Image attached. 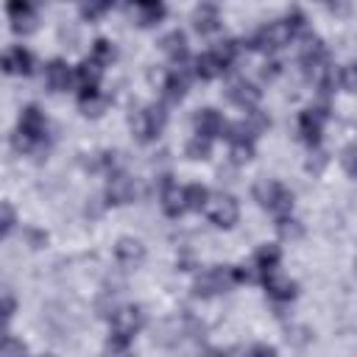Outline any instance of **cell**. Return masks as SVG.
Instances as JSON below:
<instances>
[{
	"label": "cell",
	"instance_id": "14",
	"mask_svg": "<svg viewBox=\"0 0 357 357\" xmlns=\"http://www.w3.org/2000/svg\"><path fill=\"white\" fill-rule=\"evenodd\" d=\"M0 70L8 75H31L33 73V56L25 47H11L0 56Z\"/></svg>",
	"mask_w": 357,
	"mask_h": 357
},
{
	"label": "cell",
	"instance_id": "30",
	"mask_svg": "<svg viewBox=\"0 0 357 357\" xmlns=\"http://www.w3.org/2000/svg\"><path fill=\"white\" fill-rule=\"evenodd\" d=\"M335 84L343 89V92H354V64H343L337 73H335Z\"/></svg>",
	"mask_w": 357,
	"mask_h": 357
},
{
	"label": "cell",
	"instance_id": "4",
	"mask_svg": "<svg viewBox=\"0 0 357 357\" xmlns=\"http://www.w3.org/2000/svg\"><path fill=\"white\" fill-rule=\"evenodd\" d=\"M145 324V315L139 307L134 304H123L112 312V337H109V349L112 351H120V354H128V343L131 337L142 329Z\"/></svg>",
	"mask_w": 357,
	"mask_h": 357
},
{
	"label": "cell",
	"instance_id": "31",
	"mask_svg": "<svg viewBox=\"0 0 357 357\" xmlns=\"http://www.w3.org/2000/svg\"><path fill=\"white\" fill-rule=\"evenodd\" d=\"M17 223V212L11 204H0V237H6Z\"/></svg>",
	"mask_w": 357,
	"mask_h": 357
},
{
	"label": "cell",
	"instance_id": "3",
	"mask_svg": "<svg viewBox=\"0 0 357 357\" xmlns=\"http://www.w3.org/2000/svg\"><path fill=\"white\" fill-rule=\"evenodd\" d=\"M301 67H304L307 81H312L315 86H324V89H326V86L335 81L329 53H326L324 42L315 39V36H307V39H304V47H301Z\"/></svg>",
	"mask_w": 357,
	"mask_h": 357
},
{
	"label": "cell",
	"instance_id": "5",
	"mask_svg": "<svg viewBox=\"0 0 357 357\" xmlns=\"http://www.w3.org/2000/svg\"><path fill=\"white\" fill-rule=\"evenodd\" d=\"M254 198L259 206H265L276 218H287L293 212V192L276 178H259L254 184Z\"/></svg>",
	"mask_w": 357,
	"mask_h": 357
},
{
	"label": "cell",
	"instance_id": "2",
	"mask_svg": "<svg viewBox=\"0 0 357 357\" xmlns=\"http://www.w3.org/2000/svg\"><path fill=\"white\" fill-rule=\"evenodd\" d=\"M45 134H47V120L42 109L31 103L20 112V126H17V134L11 137V145L20 153H31L45 142Z\"/></svg>",
	"mask_w": 357,
	"mask_h": 357
},
{
	"label": "cell",
	"instance_id": "22",
	"mask_svg": "<svg viewBox=\"0 0 357 357\" xmlns=\"http://www.w3.org/2000/svg\"><path fill=\"white\" fill-rule=\"evenodd\" d=\"M100 73L103 67H98L92 59H84L78 67H75V81L81 86V92H89V89H98V81H100Z\"/></svg>",
	"mask_w": 357,
	"mask_h": 357
},
{
	"label": "cell",
	"instance_id": "9",
	"mask_svg": "<svg viewBox=\"0 0 357 357\" xmlns=\"http://www.w3.org/2000/svg\"><path fill=\"white\" fill-rule=\"evenodd\" d=\"M324 123H326V109H324V106L304 109V112L298 114V137H301L307 145H318V142H321Z\"/></svg>",
	"mask_w": 357,
	"mask_h": 357
},
{
	"label": "cell",
	"instance_id": "16",
	"mask_svg": "<svg viewBox=\"0 0 357 357\" xmlns=\"http://www.w3.org/2000/svg\"><path fill=\"white\" fill-rule=\"evenodd\" d=\"M226 95H229V100H234L237 106H243V109H254L262 92H259L251 81H245V78H234V81L229 84Z\"/></svg>",
	"mask_w": 357,
	"mask_h": 357
},
{
	"label": "cell",
	"instance_id": "15",
	"mask_svg": "<svg viewBox=\"0 0 357 357\" xmlns=\"http://www.w3.org/2000/svg\"><path fill=\"white\" fill-rule=\"evenodd\" d=\"M45 81L53 92H67L70 84H73V67L64 61V59H53L47 67H45Z\"/></svg>",
	"mask_w": 357,
	"mask_h": 357
},
{
	"label": "cell",
	"instance_id": "35",
	"mask_svg": "<svg viewBox=\"0 0 357 357\" xmlns=\"http://www.w3.org/2000/svg\"><path fill=\"white\" fill-rule=\"evenodd\" d=\"M109 11V3H84L81 6V17L84 20H98L100 14H106Z\"/></svg>",
	"mask_w": 357,
	"mask_h": 357
},
{
	"label": "cell",
	"instance_id": "39",
	"mask_svg": "<svg viewBox=\"0 0 357 357\" xmlns=\"http://www.w3.org/2000/svg\"><path fill=\"white\" fill-rule=\"evenodd\" d=\"M201 357H226V351L223 349H206Z\"/></svg>",
	"mask_w": 357,
	"mask_h": 357
},
{
	"label": "cell",
	"instance_id": "37",
	"mask_svg": "<svg viewBox=\"0 0 357 357\" xmlns=\"http://www.w3.org/2000/svg\"><path fill=\"white\" fill-rule=\"evenodd\" d=\"M243 357H276V349L268 346V343H257V346H251Z\"/></svg>",
	"mask_w": 357,
	"mask_h": 357
},
{
	"label": "cell",
	"instance_id": "38",
	"mask_svg": "<svg viewBox=\"0 0 357 357\" xmlns=\"http://www.w3.org/2000/svg\"><path fill=\"white\" fill-rule=\"evenodd\" d=\"M343 165H346V173H354V148L351 145L343 151Z\"/></svg>",
	"mask_w": 357,
	"mask_h": 357
},
{
	"label": "cell",
	"instance_id": "10",
	"mask_svg": "<svg viewBox=\"0 0 357 357\" xmlns=\"http://www.w3.org/2000/svg\"><path fill=\"white\" fill-rule=\"evenodd\" d=\"M6 14H8V20H11V31H14V33H31V31L36 28V22H39L36 8H33L31 3H25V0L8 3V6H6Z\"/></svg>",
	"mask_w": 357,
	"mask_h": 357
},
{
	"label": "cell",
	"instance_id": "24",
	"mask_svg": "<svg viewBox=\"0 0 357 357\" xmlns=\"http://www.w3.org/2000/svg\"><path fill=\"white\" fill-rule=\"evenodd\" d=\"M279 248L276 245H262L257 254H254V262H251V271H254V276L259 273V276H265V273H271V271H276V265H279Z\"/></svg>",
	"mask_w": 357,
	"mask_h": 357
},
{
	"label": "cell",
	"instance_id": "29",
	"mask_svg": "<svg viewBox=\"0 0 357 357\" xmlns=\"http://www.w3.org/2000/svg\"><path fill=\"white\" fill-rule=\"evenodd\" d=\"M209 151H212V139H204V137H192L190 142H187V156L190 159H209Z\"/></svg>",
	"mask_w": 357,
	"mask_h": 357
},
{
	"label": "cell",
	"instance_id": "1",
	"mask_svg": "<svg viewBox=\"0 0 357 357\" xmlns=\"http://www.w3.org/2000/svg\"><path fill=\"white\" fill-rule=\"evenodd\" d=\"M304 28H307L304 14H301V11H290V17L273 20V22H268V25H262V28L251 36L248 45H251L254 50H265V53L282 50V47L290 45V39H293L296 33H301Z\"/></svg>",
	"mask_w": 357,
	"mask_h": 357
},
{
	"label": "cell",
	"instance_id": "12",
	"mask_svg": "<svg viewBox=\"0 0 357 357\" xmlns=\"http://www.w3.org/2000/svg\"><path fill=\"white\" fill-rule=\"evenodd\" d=\"M159 201H162V209L167 218H178L187 204H184V187H178L170 176L162 178V190H159Z\"/></svg>",
	"mask_w": 357,
	"mask_h": 357
},
{
	"label": "cell",
	"instance_id": "28",
	"mask_svg": "<svg viewBox=\"0 0 357 357\" xmlns=\"http://www.w3.org/2000/svg\"><path fill=\"white\" fill-rule=\"evenodd\" d=\"M206 198H209L206 187H201V184H190V187H184V204H187V209H204Z\"/></svg>",
	"mask_w": 357,
	"mask_h": 357
},
{
	"label": "cell",
	"instance_id": "6",
	"mask_svg": "<svg viewBox=\"0 0 357 357\" xmlns=\"http://www.w3.org/2000/svg\"><path fill=\"white\" fill-rule=\"evenodd\" d=\"M165 120H167L165 109H162V106H156V103H151V106L137 109V112L131 114V120H128V123H131V134H134L139 142H151V139H156V137L162 134Z\"/></svg>",
	"mask_w": 357,
	"mask_h": 357
},
{
	"label": "cell",
	"instance_id": "11",
	"mask_svg": "<svg viewBox=\"0 0 357 357\" xmlns=\"http://www.w3.org/2000/svg\"><path fill=\"white\" fill-rule=\"evenodd\" d=\"M134 195H137V184H134L131 176H126V173H112L109 176V181H106V198H109V204L123 206V204H131Z\"/></svg>",
	"mask_w": 357,
	"mask_h": 357
},
{
	"label": "cell",
	"instance_id": "7",
	"mask_svg": "<svg viewBox=\"0 0 357 357\" xmlns=\"http://www.w3.org/2000/svg\"><path fill=\"white\" fill-rule=\"evenodd\" d=\"M204 212H206V218H209L218 229H231V226L237 223V218H240V206H237L234 195H229V192H215V195H209L206 204H204Z\"/></svg>",
	"mask_w": 357,
	"mask_h": 357
},
{
	"label": "cell",
	"instance_id": "21",
	"mask_svg": "<svg viewBox=\"0 0 357 357\" xmlns=\"http://www.w3.org/2000/svg\"><path fill=\"white\" fill-rule=\"evenodd\" d=\"M226 67H229V64H226L215 50H206V53H201V56L195 59V75H198V78H204V81H209V78L220 75Z\"/></svg>",
	"mask_w": 357,
	"mask_h": 357
},
{
	"label": "cell",
	"instance_id": "36",
	"mask_svg": "<svg viewBox=\"0 0 357 357\" xmlns=\"http://www.w3.org/2000/svg\"><path fill=\"white\" fill-rule=\"evenodd\" d=\"M14 307H17V304H14V298H11V296H0V329H3V326H6V321L11 318Z\"/></svg>",
	"mask_w": 357,
	"mask_h": 357
},
{
	"label": "cell",
	"instance_id": "23",
	"mask_svg": "<svg viewBox=\"0 0 357 357\" xmlns=\"http://www.w3.org/2000/svg\"><path fill=\"white\" fill-rule=\"evenodd\" d=\"M162 89H165V98L170 103H178L187 95V73L181 67L178 70H170L167 78H165V84H162Z\"/></svg>",
	"mask_w": 357,
	"mask_h": 357
},
{
	"label": "cell",
	"instance_id": "33",
	"mask_svg": "<svg viewBox=\"0 0 357 357\" xmlns=\"http://www.w3.org/2000/svg\"><path fill=\"white\" fill-rule=\"evenodd\" d=\"M276 229L282 237H298L301 234V226L287 215V218H276Z\"/></svg>",
	"mask_w": 357,
	"mask_h": 357
},
{
	"label": "cell",
	"instance_id": "8",
	"mask_svg": "<svg viewBox=\"0 0 357 357\" xmlns=\"http://www.w3.org/2000/svg\"><path fill=\"white\" fill-rule=\"evenodd\" d=\"M234 284V279H231V268H223V265H212V268H206L198 279H195V296H201V298H209V296H218V293H223V290H229Z\"/></svg>",
	"mask_w": 357,
	"mask_h": 357
},
{
	"label": "cell",
	"instance_id": "27",
	"mask_svg": "<svg viewBox=\"0 0 357 357\" xmlns=\"http://www.w3.org/2000/svg\"><path fill=\"white\" fill-rule=\"evenodd\" d=\"M114 56H117V50H114V45H112L109 39H95V45H92V56H89V59H92L98 67L112 64Z\"/></svg>",
	"mask_w": 357,
	"mask_h": 357
},
{
	"label": "cell",
	"instance_id": "13",
	"mask_svg": "<svg viewBox=\"0 0 357 357\" xmlns=\"http://www.w3.org/2000/svg\"><path fill=\"white\" fill-rule=\"evenodd\" d=\"M262 284H265V290H268V296L273 298V301H293L296 298V282L290 279V276H284V273H279V271H271V273H265L262 276Z\"/></svg>",
	"mask_w": 357,
	"mask_h": 357
},
{
	"label": "cell",
	"instance_id": "18",
	"mask_svg": "<svg viewBox=\"0 0 357 357\" xmlns=\"http://www.w3.org/2000/svg\"><path fill=\"white\" fill-rule=\"evenodd\" d=\"M192 123H195V137H204V139H212V137L223 134V128H226L223 117L215 109H201Z\"/></svg>",
	"mask_w": 357,
	"mask_h": 357
},
{
	"label": "cell",
	"instance_id": "20",
	"mask_svg": "<svg viewBox=\"0 0 357 357\" xmlns=\"http://www.w3.org/2000/svg\"><path fill=\"white\" fill-rule=\"evenodd\" d=\"M192 25H195L198 33H212V31H218V28H220V11H218V6L201 3V6L195 8V14H192Z\"/></svg>",
	"mask_w": 357,
	"mask_h": 357
},
{
	"label": "cell",
	"instance_id": "26",
	"mask_svg": "<svg viewBox=\"0 0 357 357\" xmlns=\"http://www.w3.org/2000/svg\"><path fill=\"white\" fill-rule=\"evenodd\" d=\"M162 50H165V53H170L176 61H178V59H184V56H187V36H184V31H178V28H176V31H170V33L162 39Z\"/></svg>",
	"mask_w": 357,
	"mask_h": 357
},
{
	"label": "cell",
	"instance_id": "19",
	"mask_svg": "<svg viewBox=\"0 0 357 357\" xmlns=\"http://www.w3.org/2000/svg\"><path fill=\"white\" fill-rule=\"evenodd\" d=\"M131 14L137 17L139 28H153L165 20L167 8H165V3H137V6H131Z\"/></svg>",
	"mask_w": 357,
	"mask_h": 357
},
{
	"label": "cell",
	"instance_id": "32",
	"mask_svg": "<svg viewBox=\"0 0 357 357\" xmlns=\"http://www.w3.org/2000/svg\"><path fill=\"white\" fill-rule=\"evenodd\" d=\"M212 50H215L226 64H231V61H234V56H237V42H234V39H226V42H218Z\"/></svg>",
	"mask_w": 357,
	"mask_h": 357
},
{
	"label": "cell",
	"instance_id": "17",
	"mask_svg": "<svg viewBox=\"0 0 357 357\" xmlns=\"http://www.w3.org/2000/svg\"><path fill=\"white\" fill-rule=\"evenodd\" d=\"M114 257H117L120 265L137 268V265L145 259V245H142L139 240H134V237H120L117 245H114Z\"/></svg>",
	"mask_w": 357,
	"mask_h": 357
},
{
	"label": "cell",
	"instance_id": "34",
	"mask_svg": "<svg viewBox=\"0 0 357 357\" xmlns=\"http://www.w3.org/2000/svg\"><path fill=\"white\" fill-rule=\"evenodd\" d=\"M251 156H254V148H251V142H231V159H234L237 165L248 162Z\"/></svg>",
	"mask_w": 357,
	"mask_h": 357
},
{
	"label": "cell",
	"instance_id": "25",
	"mask_svg": "<svg viewBox=\"0 0 357 357\" xmlns=\"http://www.w3.org/2000/svg\"><path fill=\"white\" fill-rule=\"evenodd\" d=\"M106 109H109V95H103V92H98V89L81 92V112H84L86 117H100Z\"/></svg>",
	"mask_w": 357,
	"mask_h": 357
}]
</instances>
